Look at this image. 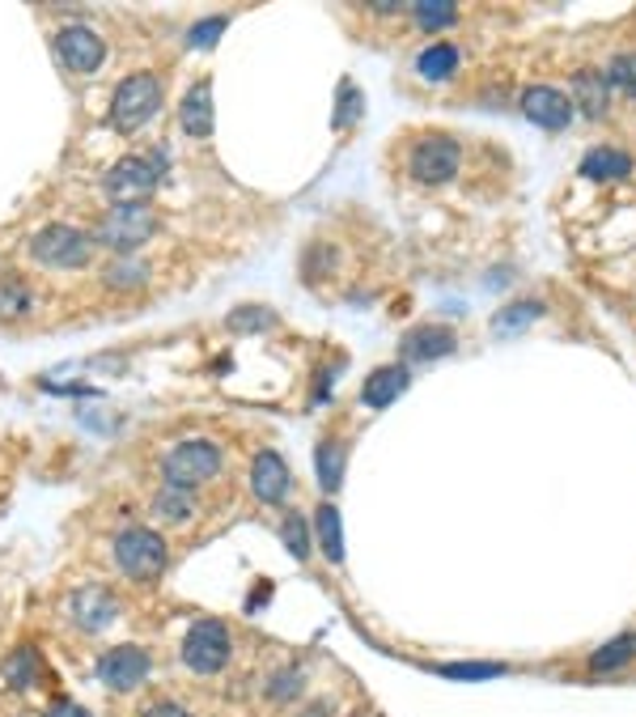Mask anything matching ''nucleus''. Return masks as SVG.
<instances>
[{
    "label": "nucleus",
    "mask_w": 636,
    "mask_h": 717,
    "mask_svg": "<svg viewBox=\"0 0 636 717\" xmlns=\"http://www.w3.org/2000/svg\"><path fill=\"white\" fill-rule=\"evenodd\" d=\"M454 331L450 327H412L404 340H399V357L408 361V365H424V361H438L445 353H454Z\"/></svg>",
    "instance_id": "f8f14e48"
},
{
    "label": "nucleus",
    "mask_w": 636,
    "mask_h": 717,
    "mask_svg": "<svg viewBox=\"0 0 636 717\" xmlns=\"http://www.w3.org/2000/svg\"><path fill=\"white\" fill-rule=\"evenodd\" d=\"M412 22H416V31L442 34L458 22V4H454V0H424V4H412Z\"/></svg>",
    "instance_id": "5701e85b"
},
{
    "label": "nucleus",
    "mask_w": 636,
    "mask_h": 717,
    "mask_svg": "<svg viewBox=\"0 0 636 717\" xmlns=\"http://www.w3.org/2000/svg\"><path fill=\"white\" fill-rule=\"evenodd\" d=\"M628 662H636V633H620L611 637L606 646L590 653V671L594 675H611V671H624Z\"/></svg>",
    "instance_id": "412c9836"
},
{
    "label": "nucleus",
    "mask_w": 636,
    "mask_h": 717,
    "mask_svg": "<svg viewBox=\"0 0 636 717\" xmlns=\"http://www.w3.org/2000/svg\"><path fill=\"white\" fill-rule=\"evenodd\" d=\"M154 510H158V519H166V522H183L191 510H195V497H191V489L166 485V489L154 497Z\"/></svg>",
    "instance_id": "a878e982"
},
{
    "label": "nucleus",
    "mask_w": 636,
    "mask_h": 717,
    "mask_svg": "<svg viewBox=\"0 0 636 717\" xmlns=\"http://www.w3.org/2000/svg\"><path fill=\"white\" fill-rule=\"evenodd\" d=\"M145 717H191L179 701H154L149 709H145Z\"/></svg>",
    "instance_id": "c9c22d12"
},
{
    "label": "nucleus",
    "mask_w": 636,
    "mask_h": 717,
    "mask_svg": "<svg viewBox=\"0 0 636 717\" xmlns=\"http://www.w3.org/2000/svg\"><path fill=\"white\" fill-rule=\"evenodd\" d=\"M522 115L547 132H565L572 124V99L556 86H531L522 94Z\"/></svg>",
    "instance_id": "9d476101"
},
{
    "label": "nucleus",
    "mask_w": 636,
    "mask_h": 717,
    "mask_svg": "<svg viewBox=\"0 0 636 717\" xmlns=\"http://www.w3.org/2000/svg\"><path fill=\"white\" fill-rule=\"evenodd\" d=\"M251 489L254 497L263 501V505H276V501H285L288 492V467L281 455H272V451H259L251 463Z\"/></svg>",
    "instance_id": "ddd939ff"
},
{
    "label": "nucleus",
    "mask_w": 636,
    "mask_h": 717,
    "mask_svg": "<svg viewBox=\"0 0 636 717\" xmlns=\"http://www.w3.org/2000/svg\"><path fill=\"white\" fill-rule=\"evenodd\" d=\"M606 86H615L620 94H628V99H636V52H628V56H615L611 65H606Z\"/></svg>",
    "instance_id": "c756f323"
},
{
    "label": "nucleus",
    "mask_w": 636,
    "mask_h": 717,
    "mask_svg": "<svg viewBox=\"0 0 636 717\" xmlns=\"http://www.w3.org/2000/svg\"><path fill=\"white\" fill-rule=\"evenodd\" d=\"M458 162H463V149L450 136H424V140H416L412 153H408V170H412L416 183H424V187L450 183L458 174Z\"/></svg>",
    "instance_id": "0eeeda50"
},
{
    "label": "nucleus",
    "mask_w": 636,
    "mask_h": 717,
    "mask_svg": "<svg viewBox=\"0 0 636 717\" xmlns=\"http://www.w3.org/2000/svg\"><path fill=\"white\" fill-rule=\"evenodd\" d=\"M149 671H154V662H149V653L140 650V646H115V650H106L98 658V680L111 687V692L140 687L149 680Z\"/></svg>",
    "instance_id": "1a4fd4ad"
},
{
    "label": "nucleus",
    "mask_w": 636,
    "mask_h": 717,
    "mask_svg": "<svg viewBox=\"0 0 636 717\" xmlns=\"http://www.w3.org/2000/svg\"><path fill=\"white\" fill-rule=\"evenodd\" d=\"M94 238L77 226H47L31 238V255L43 268H86Z\"/></svg>",
    "instance_id": "423d86ee"
},
{
    "label": "nucleus",
    "mask_w": 636,
    "mask_h": 717,
    "mask_svg": "<svg viewBox=\"0 0 636 717\" xmlns=\"http://www.w3.org/2000/svg\"><path fill=\"white\" fill-rule=\"evenodd\" d=\"M315 535L322 544V553L331 565H344V522H340V510L331 501H322L315 510Z\"/></svg>",
    "instance_id": "aec40b11"
},
{
    "label": "nucleus",
    "mask_w": 636,
    "mask_h": 717,
    "mask_svg": "<svg viewBox=\"0 0 636 717\" xmlns=\"http://www.w3.org/2000/svg\"><path fill=\"white\" fill-rule=\"evenodd\" d=\"M581 174L594 179V183H611V179H628L633 174V153L624 149H611V145H599L581 158Z\"/></svg>",
    "instance_id": "f3484780"
},
{
    "label": "nucleus",
    "mask_w": 636,
    "mask_h": 717,
    "mask_svg": "<svg viewBox=\"0 0 636 717\" xmlns=\"http://www.w3.org/2000/svg\"><path fill=\"white\" fill-rule=\"evenodd\" d=\"M268 696H272V701H293V696H297V671H281V680L268 684Z\"/></svg>",
    "instance_id": "f704fd0d"
},
{
    "label": "nucleus",
    "mask_w": 636,
    "mask_h": 717,
    "mask_svg": "<svg viewBox=\"0 0 636 717\" xmlns=\"http://www.w3.org/2000/svg\"><path fill=\"white\" fill-rule=\"evenodd\" d=\"M158 106H161L158 77H149V72H132V77L120 81V90H115V99H111V124H115L120 132H136L158 115Z\"/></svg>",
    "instance_id": "20e7f679"
},
{
    "label": "nucleus",
    "mask_w": 636,
    "mask_h": 717,
    "mask_svg": "<svg viewBox=\"0 0 636 717\" xmlns=\"http://www.w3.org/2000/svg\"><path fill=\"white\" fill-rule=\"evenodd\" d=\"M416 72H420L424 81H450V77L458 72V47H454V43H433L429 52H420Z\"/></svg>",
    "instance_id": "4be33fe9"
},
{
    "label": "nucleus",
    "mask_w": 636,
    "mask_h": 717,
    "mask_svg": "<svg viewBox=\"0 0 636 717\" xmlns=\"http://www.w3.org/2000/svg\"><path fill=\"white\" fill-rule=\"evenodd\" d=\"M102 281H106L111 289H140V285H149V268L136 260H120L102 272Z\"/></svg>",
    "instance_id": "bb28decb"
},
{
    "label": "nucleus",
    "mask_w": 636,
    "mask_h": 717,
    "mask_svg": "<svg viewBox=\"0 0 636 717\" xmlns=\"http://www.w3.org/2000/svg\"><path fill=\"white\" fill-rule=\"evenodd\" d=\"M56 56H60L64 68H72V72H94V68H102V60H106V43L98 38L90 26H64L60 34H56Z\"/></svg>",
    "instance_id": "9b49d317"
},
{
    "label": "nucleus",
    "mask_w": 636,
    "mask_h": 717,
    "mask_svg": "<svg viewBox=\"0 0 636 717\" xmlns=\"http://www.w3.org/2000/svg\"><path fill=\"white\" fill-rule=\"evenodd\" d=\"M438 675L445 680H497L506 675L501 662H450V667H438Z\"/></svg>",
    "instance_id": "2f4dec72"
},
{
    "label": "nucleus",
    "mask_w": 636,
    "mask_h": 717,
    "mask_svg": "<svg viewBox=\"0 0 636 717\" xmlns=\"http://www.w3.org/2000/svg\"><path fill=\"white\" fill-rule=\"evenodd\" d=\"M225 26H229L225 18H208V22H200V26L191 31V47H213V43L225 34Z\"/></svg>",
    "instance_id": "72a5a7b5"
},
{
    "label": "nucleus",
    "mask_w": 636,
    "mask_h": 717,
    "mask_svg": "<svg viewBox=\"0 0 636 717\" xmlns=\"http://www.w3.org/2000/svg\"><path fill=\"white\" fill-rule=\"evenodd\" d=\"M47 717H90V709L77 705V701H56V705L47 709Z\"/></svg>",
    "instance_id": "e433bc0d"
},
{
    "label": "nucleus",
    "mask_w": 636,
    "mask_h": 717,
    "mask_svg": "<svg viewBox=\"0 0 636 717\" xmlns=\"http://www.w3.org/2000/svg\"><path fill=\"white\" fill-rule=\"evenodd\" d=\"M179 124H183L188 136H208L213 132V86L208 81L188 90V99L179 106Z\"/></svg>",
    "instance_id": "a211bd4d"
},
{
    "label": "nucleus",
    "mask_w": 636,
    "mask_h": 717,
    "mask_svg": "<svg viewBox=\"0 0 636 717\" xmlns=\"http://www.w3.org/2000/svg\"><path fill=\"white\" fill-rule=\"evenodd\" d=\"M183 662L195 675H217L229 662V633L222 619H195L183 637Z\"/></svg>",
    "instance_id": "6e6552de"
},
{
    "label": "nucleus",
    "mask_w": 636,
    "mask_h": 717,
    "mask_svg": "<svg viewBox=\"0 0 636 717\" xmlns=\"http://www.w3.org/2000/svg\"><path fill=\"white\" fill-rule=\"evenodd\" d=\"M0 680L9 687H18V692L38 687L43 684V653L34 650V646H18V650L0 662Z\"/></svg>",
    "instance_id": "dca6fc26"
},
{
    "label": "nucleus",
    "mask_w": 636,
    "mask_h": 717,
    "mask_svg": "<svg viewBox=\"0 0 636 717\" xmlns=\"http://www.w3.org/2000/svg\"><path fill=\"white\" fill-rule=\"evenodd\" d=\"M225 323H229V331H242V335H263V331L276 327V310H268V306H238Z\"/></svg>",
    "instance_id": "393cba45"
},
{
    "label": "nucleus",
    "mask_w": 636,
    "mask_h": 717,
    "mask_svg": "<svg viewBox=\"0 0 636 717\" xmlns=\"http://www.w3.org/2000/svg\"><path fill=\"white\" fill-rule=\"evenodd\" d=\"M158 234V213L149 204H124L111 208L94 229V242L106 251H136Z\"/></svg>",
    "instance_id": "7ed1b4c3"
},
{
    "label": "nucleus",
    "mask_w": 636,
    "mask_h": 717,
    "mask_svg": "<svg viewBox=\"0 0 636 717\" xmlns=\"http://www.w3.org/2000/svg\"><path fill=\"white\" fill-rule=\"evenodd\" d=\"M166 149H154V153H127L120 162L111 166L106 174H102V192L115 200V208H124V204H145V200L154 196V187L161 183V174H166Z\"/></svg>",
    "instance_id": "f257e3e1"
},
{
    "label": "nucleus",
    "mask_w": 636,
    "mask_h": 717,
    "mask_svg": "<svg viewBox=\"0 0 636 717\" xmlns=\"http://www.w3.org/2000/svg\"><path fill=\"white\" fill-rule=\"evenodd\" d=\"M161 471H166V485L195 489V485L222 476V451L213 442H183V446H174L170 455L161 458Z\"/></svg>",
    "instance_id": "39448f33"
},
{
    "label": "nucleus",
    "mask_w": 636,
    "mask_h": 717,
    "mask_svg": "<svg viewBox=\"0 0 636 717\" xmlns=\"http://www.w3.org/2000/svg\"><path fill=\"white\" fill-rule=\"evenodd\" d=\"M572 94H577V106L590 115V120H603L606 106H611V86H606L603 72H572Z\"/></svg>",
    "instance_id": "6ab92c4d"
},
{
    "label": "nucleus",
    "mask_w": 636,
    "mask_h": 717,
    "mask_svg": "<svg viewBox=\"0 0 636 717\" xmlns=\"http://www.w3.org/2000/svg\"><path fill=\"white\" fill-rule=\"evenodd\" d=\"M34 306V294L22 285V281H0V319H22Z\"/></svg>",
    "instance_id": "cd10ccee"
},
{
    "label": "nucleus",
    "mask_w": 636,
    "mask_h": 717,
    "mask_svg": "<svg viewBox=\"0 0 636 717\" xmlns=\"http://www.w3.org/2000/svg\"><path fill=\"white\" fill-rule=\"evenodd\" d=\"M540 315H543V301H513V306H506L492 319V331H522L526 323H535Z\"/></svg>",
    "instance_id": "c85d7f7f"
},
{
    "label": "nucleus",
    "mask_w": 636,
    "mask_h": 717,
    "mask_svg": "<svg viewBox=\"0 0 636 717\" xmlns=\"http://www.w3.org/2000/svg\"><path fill=\"white\" fill-rule=\"evenodd\" d=\"M408 387H412L408 365H382V369H374V374L365 378V403H370V408H390Z\"/></svg>",
    "instance_id": "2eb2a0df"
},
{
    "label": "nucleus",
    "mask_w": 636,
    "mask_h": 717,
    "mask_svg": "<svg viewBox=\"0 0 636 717\" xmlns=\"http://www.w3.org/2000/svg\"><path fill=\"white\" fill-rule=\"evenodd\" d=\"M281 535H285L288 556L306 565V556H310V531H306V519H302V514H285V526H281Z\"/></svg>",
    "instance_id": "7c9ffc66"
},
{
    "label": "nucleus",
    "mask_w": 636,
    "mask_h": 717,
    "mask_svg": "<svg viewBox=\"0 0 636 717\" xmlns=\"http://www.w3.org/2000/svg\"><path fill=\"white\" fill-rule=\"evenodd\" d=\"M315 467L322 492H340V485H344V451H340V442H322L315 451Z\"/></svg>",
    "instance_id": "b1692460"
},
{
    "label": "nucleus",
    "mask_w": 636,
    "mask_h": 717,
    "mask_svg": "<svg viewBox=\"0 0 636 717\" xmlns=\"http://www.w3.org/2000/svg\"><path fill=\"white\" fill-rule=\"evenodd\" d=\"M166 539H161L158 531H149V526H127L115 535V565L124 569V578L132 582H158L161 573H166Z\"/></svg>",
    "instance_id": "f03ea898"
},
{
    "label": "nucleus",
    "mask_w": 636,
    "mask_h": 717,
    "mask_svg": "<svg viewBox=\"0 0 636 717\" xmlns=\"http://www.w3.org/2000/svg\"><path fill=\"white\" fill-rule=\"evenodd\" d=\"M356 115H361V94H356L352 81H344V94L336 102V128H349Z\"/></svg>",
    "instance_id": "473e14b6"
},
{
    "label": "nucleus",
    "mask_w": 636,
    "mask_h": 717,
    "mask_svg": "<svg viewBox=\"0 0 636 717\" xmlns=\"http://www.w3.org/2000/svg\"><path fill=\"white\" fill-rule=\"evenodd\" d=\"M72 619L81 624V628H90V633H98V628H106L111 619H115V594L111 590H102V587H86V590H77L72 594Z\"/></svg>",
    "instance_id": "4468645a"
}]
</instances>
